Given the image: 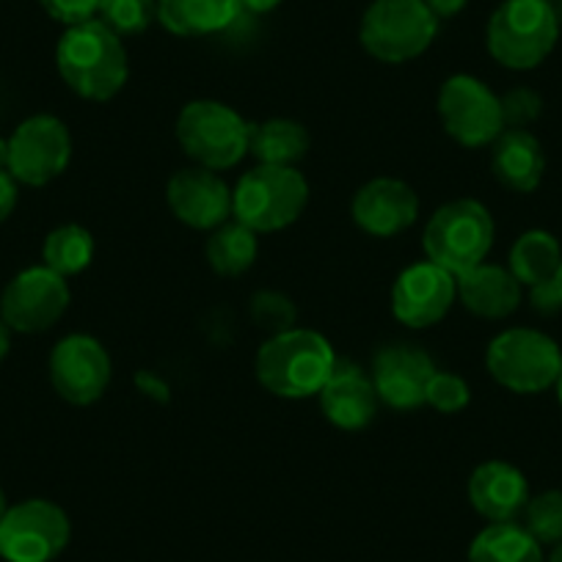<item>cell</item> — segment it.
<instances>
[{
	"label": "cell",
	"mask_w": 562,
	"mask_h": 562,
	"mask_svg": "<svg viewBox=\"0 0 562 562\" xmlns=\"http://www.w3.org/2000/svg\"><path fill=\"white\" fill-rule=\"evenodd\" d=\"M72 538L69 516L50 499H25L0 521V557L7 562H53Z\"/></svg>",
	"instance_id": "obj_10"
},
{
	"label": "cell",
	"mask_w": 562,
	"mask_h": 562,
	"mask_svg": "<svg viewBox=\"0 0 562 562\" xmlns=\"http://www.w3.org/2000/svg\"><path fill=\"white\" fill-rule=\"evenodd\" d=\"M240 7L254 14H268L273 12L276 7H281V0H240Z\"/></svg>",
	"instance_id": "obj_37"
},
{
	"label": "cell",
	"mask_w": 562,
	"mask_h": 562,
	"mask_svg": "<svg viewBox=\"0 0 562 562\" xmlns=\"http://www.w3.org/2000/svg\"><path fill=\"white\" fill-rule=\"evenodd\" d=\"M97 20L122 40L138 36L158 20V0H97Z\"/></svg>",
	"instance_id": "obj_28"
},
{
	"label": "cell",
	"mask_w": 562,
	"mask_h": 562,
	"mask_svg": "<svg viewBox=\"0 0 562 562\" xmlns=\"http://www.w3.org/2000/svg\"><path fill=\"white\" fill-rule=\"evenodd\" d=\"M337 367V353L321 331L312 328H288L273 334L259 348L254 370L257 381L273 397L304 400L317 397Z\"/></svg>",
	"instance_id": "obj_2"
},
{
	"label": "cell",
	"mask_w": 562,
	"mask_h": 562,
	"mask_svg": "<svg viewBox=\"0 0 562 562\" xmlns=\"http://www.w3.org/2000/svg\"><path fill=\"white\" fill-rule=\"evenodd\" d=\"M7 510H9V505H7V494H3V491H0V521H3V516H7Z\"/></svg>",
	"instance_id": "obj_42"
},
{
	"label": "cell",
	"mask_w": 562,
	"mask_h": 562,
	"mask_svg": "<svg viewBox=\"0 0 562 562\" xmlns=\"http://www.w3.org/2000/svg\"><path fill=\"white\" fill-rule=\"evenodd\" d=\"M56 67L64 83L91 102L113 100L130 78L122 36L100 20L64 31L56 47Z\"/></svg>",
	"instance_id": "obj_1"
},
{
	"label": "cell",
	"mask_w": 562,
	"mask_h": 562,
	"mask_svg": "<svg viewBox=\"0 0 562 562\" xmlns=\"http://www.w3.org/2000/svg\"><path fill=\"white\" fill-rule=\"evenodd\" d=\"M18 180L9 171H0V224L14 213L18 207Z\"/></svg>",
	"instance_id": "obj_35"
},
{
	"label": "cell",
	"mask_w": 562,
	"mask_h": 562,
	"mask_svg": "<svg viewBox=\"0 0 562 562\" xmlns=\"http://www.w3.org/2000/svg\"><path fill=\"white\" fill-rule=\"evenodd\" d=\"M317 400H321L323 416L339 430L367 428L375 419L378 405H381L372 378L359 364L342 359H337V367H334L331 378L321 389Z\"/></svg>",
	"instance_id": "obj_18"
},
{
	"label": "cell",
	"mask_w": 562,
	"mask_h": 562,
	"mask_svg": "<svg viewBox=\"0 0 562 562\" xmlns=\"http://www.w3.org/2000/svg\"><path fill=\"white\" fill-rule=\"evenodd\" d=\"M182 153L210 171H226L248 155L251 122L218 100H193L177 116Z\"/></svg>",
	"instance_id": "obj_7"
},
{
	"label": "cell",
	"mask_w": 562,
	"mask_h": 562,
	"mask_svg": "<svg viewBox=\"0 0 562 562\" xmlns=\"http://www.w3.org/2000/svg\"><path fill=\"white\" fill-rule=\"evenodd\" d=\"M72 158L67 124L50 113L25 119L9 138V175L31 188H42L61 177Z\"/></svg>",
	"instance_id": "obj_11"
},
{
	"label": "cell",
	"mask_w": 562,
	"mask_h": 562,
	"mask_svg": "<svg viewBox=\"0 0 562 562\" xmlns=\"http://www.w3.org/2000/svg\"><path fill=\"white\" fill-rule=\"evenodd\" d=\"M469 562H546L543 546L518 521L488 524L474 535Z\"/></svg>",
	"instance_id": "obj_24"
},
{
	"label": "cell",
	"mask_w": 562,
	"mask_h": 562,
	"mask_svg": "<svg viewBox=\"0 0 562 562\" xmlns=\"http://www.w3.org/2000/svg\"><path fill=\"white\" fill-rule=\"evenodd\" d=\"M436 108H439L441 124L450 133V138H456L461 147H491L505 133L502 97H496L474 75L447 78L439 89Z\"/></svg>",
	"instance_id": "obj_9"
},
{
	"label": "cell",
	"mask_w": 562,
	"mask_h": 562,
	"mask_svg": "<svg viewBox=\"0 0 562 562\" xmlns=\"http://www.w3.org/2000/svg\"><path fill=\"white\" fill-rule=\"evenodd\" d=\"M521 527L538 540L540 546L562 543V491H543L529 496L521 513Z\"/></svg>",
	"instance_id": "obj_29"
},
{
	"label": "cell",
	"mask_w": 562,
	"mask_h": 562,
	"mask_svg": "<svg viewBox=\"0 0 562 562\" xmlns=\"http://www.w3.org/2000/svg\"><path fill=\"white\" fill-rule=\"evenodd\" d=\"M0 171H9V138H0Z\"/></svg>",
	"instance_id": "obj_39"
},
{
	"label": "cell",
	"mask_w": 562,
	"mask_h": 562,
	"mask_svg": "<svg viewBox=\"0 0 562 562\" xmlns=\"http://www.w3.org/2000/svg\"><path fill=\"white\" fill-rule=\"evenodd\" d=\"M529 301H532L535 312H540V315H554L557 310H562L560 293H557L554 281H543V284L529 288Z\"/></svg>",
	"instance_id": "obj_34"
},
{
	"label": "cell",
	"mask_w": 562,
	"mask_h": 562,
	"mask_svg": "<svg viewBox=\"0 0 562 562\" xmlns=\"http://www.w3.org/2000/svg\"><path fill=\"white\" fill-rule=\"evenodd\" d=\"M434 372L436 364L425 350L411 342H392L375 353L370 378L381 403L397 411H414L425 405Z\"/></svg>",
	"instance_id": "obj_15"
},
{
	"label": "cell",
	"mask_w": 562,
	"mask_h": 562,
	"mask_svg": "<svg viewBox=\"0 0 562 562\" xmlns=\"http://www.w3.org/2000/svg\"><path fill=\"white\" fill-rule=\"evenodd\" d=\"M9 345H12V328H9L7 323H3V317H0V361L7 359Z\"/></svg>",
	"instance_id": "obj_38"
},
{
	"label": "cell",
	"mask_w": 562,
	"mask_h": 562,
	"mask_svg": "<svg viewBox=\"0 0 562 562\" xmlns=\"http://www.w3.org/2000/svg\"><path fill=\"white\" fill-rule=\"evenodd\" d=\"M207 265L218 276H243L259 254V235L243 226L240 221H226L218 229L210 232L207 246Z\"/></svg>",
	"instance_id": "obj_26"
},
{
	"label": "cell",
	"mask_w": 562,
	"mask_h": 562,
	"mask_svg": "<svg viewBox=\"0 0 562 562\" xmlns=\"http://www.w3.org/2000/svg\"><path fill=\"white\" fill-rule=\"evenodd\" d=\"M166 202L171 215L191 229L213 232L232 215V188L218 171L191 166L180 169L166 186Z\"/></svg>",
	"instance_id": "obj_16"
},
{
	"label": "cell",
	"mask_w": 562,
	"mask_h": 562,
	"mask_svg": "<svg viewBox=\"0 0 562 562\" xmlns=\"http://www.w3.org/2000/svg\"><path fill=\"white\" fill-rule=\"evenodd\" d=\"M469 403H472V389L461 375L441 370L434 372L428 383V394H425V405L436 408L439 414H461Z\"/></svg>",
	"instance_id": "obj_30"
},
{
	"label": "cell",
	"mask_w": 562,
	"mask_h": 562,
	"mask_svg": "<svg viewBox=\"0 0 562 562\" xmlns=\"http://www.w3.org/2000/svg\"><path fill=\"white\" fill-rule=\"evenodd\" d=\"M439 18L425 0H372L359 25L361 47L381 64H408L428 53Z\"/></svg>",
	"instance_id": "obj_6"
},
{
	"label": "cell",
	"mask_w": 562,
	"mask_h": 562,
	"mask_svg": "<svg viewBox=\"0 0 562 562\" xmlns=\"http://www.w3.org/2000/svg\"><path fill=\"white\" fill-rule=\"evenodd\" d=\"M310 130L295 119H265L262 124H251L248 155H254L259 166L295 169L310 153Z\"/></svg>",
	"instance_id": "obj_23"
},
{
	"label": "cell",
	"mask_w": 562,
	"mask_h": 562,
	"mask_svg": "<svg viewBox=\"0 0 562 562\" xmlns=\"http://www.w3.org/2000/svg\"><path fill=\"white\" fill-rule=\"evenodd\" d=\"M554 392H557V403H560V408H562V370L554 381Z\"/></svg>",
	"instance_id": "obj_41"
},
{
	"label": "cell",
	"mask_w": 562,
	"mask_h": 562,
	"mask_svg": "<svg viewBox=\"0 0 562 562\" xmlns=\"http://www.w3.org/2000/svg\"><path fill=\"white\" fill-rule=\"evenodd\" d=\"M546 562H562V543H557L554 549H551V554L546 557Z\"/></svg>",
	"instance_id": "obj_40"
},
{
	"label": "cell",
	"mask_w": 562,
	"mask_h": 562,
	"mask_svg": "<svg viewBox=\"0 0 562 562\" xmlns=\"http://www.w3.org/2000/svg\"><path fill=\"white\" fill-rule=\"evenodd\" d=\"M485 367L507 392L540 394L554 386L562 370V350L549 334L535 328H507L491 339Z\"/></svg>",
	"instance_id": "obj_8"
},
{
	"label": "cell",
	"mask_w": 562,
	"mask_h": 562,
	"mask_svg": "<svg viewBox=\"0 0 562 562\" xmlns=\"http://www.w3.org/2000/svg\"><path fill=\"white\" fill-rule=\"evenodd\" d=\"M469 502L488 524L518 521L529 502V483L513 463L485 461L469 477Z\"/></svg>",
	"instance_id": "obj_19"
},
{
	"label": "cell",
	"mask_w": 562,
	"mask_h": 562,
	"mask_svg": "<svg viewBox=\"0 0 562 562\" xmlns=\"http://www.w3.org/2000/svg\"><path fill=\"white\" fill-rule=\"evenodd\" d=\"M458 299V281L434 262H414L392 288V315L408 328H430L447 317Z\"/></svg>",
	"instance_id": "obj_14"
},
{
	"label": "cell",
	"mask_w": 562,
	"mask_h": 562,
	"mask_svg": "<svg viewBox=\"0 0 562 562\" xmlns=\"http://www.w3.org/2000/svg\"><path fill=\"white\" fill-rule=\"evenodd\" d=\"M560 40L551 0H505L491 14L485 45L496 64L516 72L540 67Z\"/></svg>",
	"instance_id": "obj_3"
},
{
	"label": "cell",
	"mask_w": 562,
	"mask_h": 562,
	"mask_svg": "<svg viewBox=\"0 0 562 562\" xmlns=\"http://www.w3.org/2000/svg\"><path fill=\"white\" fill-rule=\"evenodd\" d=\"M113 364L105 345L89 334H69L50 353V383L61 400L91 405L111 386Z\"/></svg>",
	"instance_id": "obj_13"
},
{
	"label": "cell",
	"mask_w": 562,
	"mask_h": 562,
	"mask_svg": "<svg viewBox=\"0 0 562 562\" xmlns=\"http://www.w3.org/2000/svg\"><path fill=\"white\" fill-rule=\"evenodd\" d=\"M40 3L47 18L67 25V29L97 20V0H40Z\"/></svg>",
	"instance_id": "obj_33"
},
{
	"label": "cell",
	"mask_w": 562,
	"mask_h": 562,
	"mask_svg": "<svg viewBox=\"0 0 562 562\" xmlns=\"http://www.w3.org/2000/svg\"><path fill=\"white\" fill-rule=\"evenodd\" d=\"M94 237L86 226L80 224H64L56 226L50 235L45 237V246H42V259L50 270H56L58 276L69 279V276L83 273L86 268L94 259Z\"/></svg>",
	"instance_id": "obj_27"
},
{
	"label": "cell",
	"mask_w": 562,
	"mask_h": 562,
	"mask_svg": "<svg viewBox=\"0 0 562 562\" xmlns=\"http://www.w3.org/2000/svg\"><path fill=\"white\" fill-rule=\"evenodd\" d=\"M540 97L532 89H513L502 97V113H505V127H527L529 122L540 116Z\"/></svg>",
	"instance_id": "obj_32"
},
{
	"label": "cell",
	"mask_w": 562,
	"mask_h": 562,
	"mask_svg": "<svg viewBox=\"0 0 562 562\" xmlns=\"http://www.w3.org/2000/svg\"><path fill=\"white\" fill-rule=\"evenodd\" d=\"M251 317L259 328L273 334L288 331L295 326V306L288 295L273 293V290H262L251 299Z\"/></svg>",
	"instance_id": "obj_31"
},
{
	"label": "cell",
	"mask_w": 562,
	"mask_h": 562,
	"mask_svg": "<svg viewBox=\"0 0 562 562\" xmlns=\"http://www.w3.org/2000/svg\"><path fill=\"white\" fill-rule=\"evenodd\" d=\"M425 3H428V9L439 20H450V18H456V14H461L463 9H467L469 0H425Z\"/></svg>",
	"instance_id": "obj_36"
},
{
	"label": "cell",
	"mask_w": 562,
	"mask_h": 562,
	"mask_svg": "<svg viewBox=\"0 0 562 562\" xmlns=\"http://www.w3.org/2000/svg\"><path fill=\"white\" fill-rule=\"evenodd\" d=\"M494 218L477 199H456L430 215L422 248L428 262L461 276L485 262L494 246Z\"/></svg>",
	"instance_id": "obj_5"
},
{
	"label": "cell",
	"mask_w": 562,
	"mask_h": 562,
	"mask_svg": "<svg viewBox=\"0 0 562 562\" xmlns=\"http://www.w3.org/2000/svg\"><path fill=\"white\" fill-rule=\"evenodd\" d=\"M310 182L299 169L257 166L232 188V215L257 235L288 229L304 215Z\"/></svg>",
	"instance_id": "obj_4"
},
{
	"label": "cell",
	"mask_w": 562,
	"mask_h": 562,
	"mask_svg": "<svg viewBox=\"0 0 562 562\" xmlns=\"http://www.w3.org/2000/svg\"><path fill=\"white\" fill-rule=\"evenodd\" d=\"M240 0H158V20L175 36H210L229 29Z\"/></svg>",
	"instance_id": "obj_22"
},
{
	"label": "cell",
	"mask_w": 562,
	"mask_h": 562,
	"mask_svg": "<svg viewBox=\"0 0 562 562\" xmlns=\"http://www.w3.org/2000/svg\"><path fill=\"white\" fill-rule=\"evenodd\" d=\"M458 281V301L467 306L472 315L485 317V321H502L510 317L521 306L524 288L518 284L510 268L502 265L480 262L467 273L456 276Z\"/></svg>",
	"instance_id": "obj_20"
},
{
	"label": "cell",
	"mask_w": 562,
	"mask_h": 562,
	"mask_svg": "<svg viewBox=\"0 0 562 562\" xmlns=\"http://www.w3.org/2000/svg\"><path fill=\"white\" fill-rule=\"evenodd\" d=\"M562 265V246L551 232L529 229L513 243L510 248V273L516 276L521 288H535L543 281H554Z\"/></svg>",
	"instance_id": "obj_25"
},
{
	"label": "cell",
	"mask_w": 562,
	"mask_h": 562,
	"mask_svg": "<svg viewBox=\"0 0 562 562\" xmlns=\"http://www.w3.org/2000/svg\"><path fill=\"white\" fill-rule=\"evenodd\" d=\"M356 226L370 237H397L419 218V196L394 177H375L356 191L350 204Z\"/></svg>",
	"instance_id": "obj_17"
},
{
	"label": "cell",
	"mask_w": 562,
	"mask_h": 562,
	"mask_svg": "<svg viewBox=\"0 0 562 562\" xmlns=\"http://www.w3.org/2000/svg\"><path fill=\"white\" fill-rule=\"evenodd\" d=\"M554 284H557V293H560V304H562V265H560V270H557V276H554Z\"/></svg>",
	"instance_id": "obj_43"
},
{
	"label": "cell",
	"mask_w": 562,
	"mask_h": 562,
	"mask_svg": "<svg viewBox=\"0 0 562 562\" xmlns=\"http://www.w3.org/2000/svg\"><path fill=\"white\" fill-rule=\"evenodd\" d=\"M491 169L510 191L532 193L546 171L543 147L527 127H505V133L491 144Z\"/></svg>",
	"instance_id": "obj_21"
},
{
	"label": "cell",
	"mask_w": 562,
	"mask_h": 562,
	"mask_svg": "<svg viewBox=\"0 0 562 562\" xmlns=\"http://www.w3.org/2000/svg\"><path fill=\"white\" fill-rule=\"evenodd\" d=\"M69 284L47 265L25 268L0 295V317L18 334H42L56 326L69 310Z\"/></svg>",
	"instance_id": "obj_12"
}]
</instances>
